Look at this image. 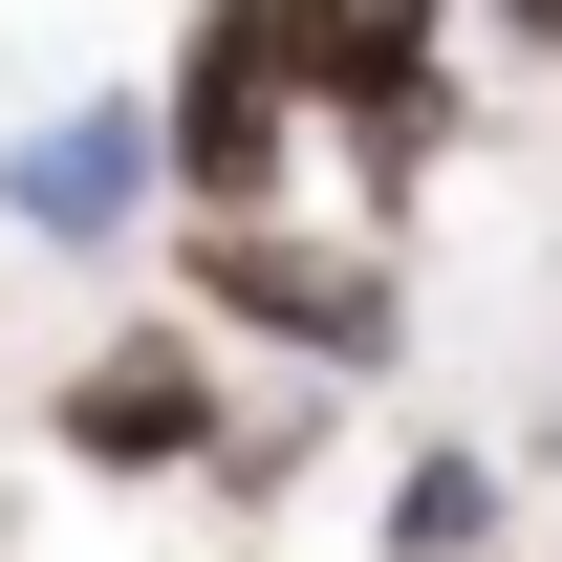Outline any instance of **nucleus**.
<instances>
[{
	"label": "nucleus",
	"instance_id": "obj_1",
	"mask_svg": "<svg viewBox=\"0 0 562 562\" xmlns=\"http://www.w3.org/2000/svg\"><path fill=\"white\" fill-rule=\"evenodd\" d=\"M173 281H195L216 347H281L368 390V368H412V260L390 238H325V216H173Z\"/></svg>",
	"mask_w": 562,
	"mask_h": 562
},
{
	"label": "nucleus",
	"instance_id": "obj_2",
	"mask_svg": "<svg viewBox=\"0 0 562 562\" xmlns=\"http://www.w3.org/2000/svg\"><path fill=\"white\" fill-rule=\"evenodd\" d=\"M151 109H173V216H303L325 87H303V22H281V0H173Z\"/></svg>",
	"mask_w": 562,
	"mask_h": 562
},
{
	"label": "nucleus",
	"instance_id": "obj_3",
	"mask_svg": "<svg viewBox=\"0 0 562 562\" xmlns=\"http://www.w3.org/2000/svg\"><path fill=\"white\" fill-rule=\"evenodd\" d=\"M216 432H238V347H216L195 303H173V325H109V347L44 368V454H66V476H109V497L216 476Z\"/></svg>",
	"mask_w": 562,
	"mask_h": 562
},
{
	"label": "nucleus",
	"instance_id": "obj_4",
	"mask_svg": "<svg viewBox=\"0 0 562 562\" xmlns=\"http://www.w3.org/2000/svg\"><path fill=\"white\" fill-rule=\"evenodd\" d=\"M0 216H22L44 260L173 238V109H151V87H44V109H0Z\"/></svg>",
	"mask_w": 562,
	"mask_h": 562
},
{
	"label": "nucleus",
	"instance_id": "obj_5",
	"mask_svg": "<svg viewBox=\"0 0 562 562\" xmlns=\"http://www.w3.org/2000/svg\"><path fill=\"white\" fill-rule=\"evenodd\" d=\"M368 562H519V454L412 432V454H390V497H368Z\"/></svg>",
	"mask_w": 562,
	"mask_h": 562
},
{
	"label": "nucleus",
	"instance_id": "obj_6",
	"mask_svg": "<svg viewBox=\"0 0 562 562\" xmlns=\"http://www.w3.org/2000/svg\"><path fill=\"white\" fill-rule=\"evenodd\" d=\"M303 22V87H325V131H347L368 87H412V66H454L476 44V0H281Z\"/></svg>",
	"mask_w": 562,
	"mask_h": 562
},
{
	"label": "nucleus",
	"instance_id": "obj_7",
	"mask_svg": "<svg viewBox=\"0 0 562 562\" xmlns=\"http://www.w3.org/2000/svg\"><path fill=\"white\" fill-rule=\"evenodd\" d=\"M476 44L497 66H562V0H476Z\"/></svg>",
	"mask_w": 562,
	"mask_h": 562
},
{
	"label": "nucleus",
	"instance_id": "obj_8",
	"mask_svg": "<svg viewBox=\"0 0 562 562\" xmlns=\"http://www.w3.org/2000/svg\"><path fill=\"white\" fill-rule=\"evenodd\" d=\"M216 562H281V541H216Z\"/></svg>",
	"mask_w": 562,
	"mask_h": 562
},
{
	"label": "nucleus",
	"instance_id": "obj_9",
	"mask_svg": "<svg viewBox=\"0 0 562 562\" xmlns=\"http://www.w3.org/2000/svg\"><path fill=\"white\" fill-rule=\"evenodd\" d=\"M541 562H562V519H541Z\"/></svg>",
	"mask_w": 562,
	"mask_h": 562
},
{
	"label": "nucleus",
	"instance_id": "obj_10",
	"mask_svg": "<svg viewBox=\"0 0 562 562\" xmlns=\"http://www.w3.org/2000/svg\"><path fill=\"white\" fill-rule=\"evenodd\" d=\"M541 109H562V66H541Z\"/></svg>",
	"mask_w": 562,
	"mask_h": 562
}]
</instances>
